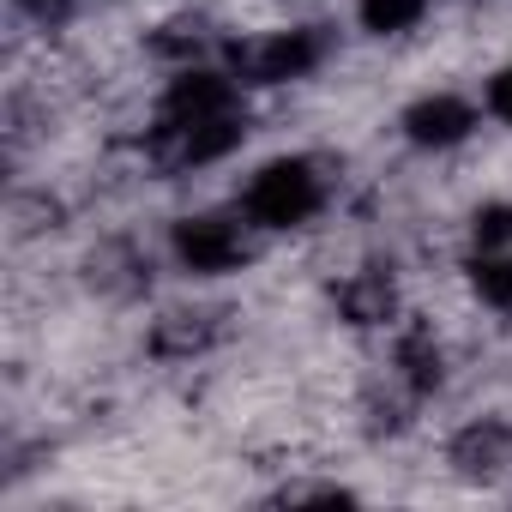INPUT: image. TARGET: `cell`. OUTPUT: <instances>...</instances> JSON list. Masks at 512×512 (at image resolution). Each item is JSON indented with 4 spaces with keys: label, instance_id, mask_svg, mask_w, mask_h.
I'll use <instances>...</instances> for the list:
<instances>
[{
    "label": "cell",
    "instance_id": "1",
    "mask_svg": "<svg viewBox=\"0 0 512 512\" xmlns=\"http://www.w3.org/2000/svg\"><path fill=\"white\" fill-rule=\"evenodd\" d=\"M320 211V181L308 163H266L247 187V217L260 229H296Z\"/></svg>",
    "mask_w": 512,
    "mask_h": 512
},
{
    "label": "cell",
    "instance_id": "2",
    "mask_svg": "<svg viewBox=\"0 0 512 512\" xmlns=\"http://www.w3.org/2000/svg\"><path fill=\"white\" fill-rule=\"evenodd\" d=\"M320 55H326L320 31H278V37H260V43H235L229 73L247 79V85H290V79L314 73Z\"/></svg>",
    "mask_w": 512,
    "mask_h": 512
},
{
    "label": "cell",
    "instance_id": "3",
    "mask_svg": "<svg viewBox=\"0 0 512 512\" xmlns=\"http://www.w3.org/2000/svg\"><path fill=\"white\" fill-rule=\"evenodd\" d=\"M241 145V115H217V121H193V127H157L151 157L157 169H199L217 163Z\"/></svg>",
    "mask_w": 512,
    "mask_h": 512
},
{
    "label": "cell",
    "instance_id": "4",
    "mask_svg": "<svg viewBox=\"0 0 512 512\" xmlns=\"http://www.w3.org/2000/svg\"><path fill=\"white\" fill-rule=\"evenodd\" d=\"M175 253L187 272H229L247 260V241L229 217H181L175 223Z\"/></svg>",
    "mask_w": 512,
    "mask_h": 512
},
{
    "label": "cell",
    "instance_id": "5",
    "mask_svg": "<svg viewBox=\"0 0 512 512\" xmlns=\"http://www.w3.org/2000/svg\"><path fill=\"white\" fill-rule=\"evenodd\" d=\"M217 115H235V85L223 73H181L163 97L157 127H193V121H217Z\"/></svg>",
    "mask_w": 512,
    "mask_h": 512
},
{
    "label": "cell",
    "instance_id": "6",
    "mask_svg": "<svg viewBox=\"0 0 512 512\" xmlns=\"http://www.w3.org/2000/svg\"><path fill=\"white\" fill-rule=\"evenodd\" d=\"M470 127H476V115H470V103H458V97H422V103L404 115V133H410L416 145H458Z\"/></svg>",
    "mask_w": 512,
    "mask_h": 512
},
{
    "label": "cell",
    "instance_id": "7",
    "mask_svg": "<svg viewBox=\"0 0 512 512\" xmlns=\"http://www.w3.org/2000/svg\"><path fill=\"white\" fill-rule=\"evenodd\" d=\"M452 464L470 470V476H494V470H506V464H512V428H500V422H476V428H464L458 446H452Z\"/></svg>",
    "mask_w": 512,
    "mask_h": 512
},
{
    "label": "cell",
    "instance_id": "8",
    "mask_svg": "<svg viewBox=\"0 0 512 512\" xmlns=\"http://www.w3.org/2000/svg\"><path fill=\"white\" fill-rule=\"evenodd\" d=\"M338 302H344V314H350L356 326H380V320H392V308H398L386 272H362V278H350V284L338 290Z\"/></svg>",
    "mask_w": 512,
    "mask_h": 512
},
{
    "label": "cell",
    "instance_id": "9",
    "mask_svg": "<svg viewBox=\"0 0 512 512\" xmlns=\"http://www.w3.org/2000/svg\"><path fill=\"white\" fill-rule=\"evenodd\" d=\"M205 338H211L205 314H169V320H157V332H151V344H157L163 356H193V350H205Z\"/></svg>",
    "mask_w": 512,
    "mask_h": 512
},
{
    "label": "cell",
    "instance_id": "10",
    "mask_svg": "<svg viewBox=\"0 0 512 512\" xmlns=\"http://www.w3.org/2000/svg\"><path fill=\"white\" fill-rule=\"evenodd\" d=\"M398 368H404V380H410L416 392H434V386H440V350H434V338H428V332H410V338L398 344Z\"/></svg>",
    "mask_w": 512,
    "mask_h": 512
},
{
    "label": "cell",
    "instance_id": "11",
    "mask_svg": "<svg viewBox=\"0 0 512 512\" xmlns=\"http://www.w3.org/2000/svg\"><path fill=\"white\" fill-rule=\"evenodd\" d=\"M422 19V0H362V25L392 37V31H410Z\"/></svg>",
    "mask_w": 512,
    "mask_h": 512
},
{
    "label": "cell",
    "instance_id": "12",
    "mask_svg": "<svg viewBox=\"0 0 512 512\" xmlns=\"http://www.w3.org/2000/svg\"><path fill=\"white\" fill-rule=\"evenodd\" d=\"M476 290H482V302L512 308V253H482V266H476Z\"/></svg>",
    "mask_w": 512,
    "mask_h": 512
},
{
    "label": "cell",
    "instance_id": "13",
    "mask_svg": "<svg viewBox=\"0 0 512 512\" xmlns=\"http://www.w3.org/2000/svg\"><path fill=\"white\" fill-rule=\"evenodd\" d=\"M512 241V211L506 205H488L482 217H476V247L488 253V247H506Z\"/></svg>",
    "mask_w": 512,
    "mask_h": 512
},
{
    "label": "cell",
    "instance_id": "14",
    "mask_svg": "<svg viewBox=\"0 0 512 512\" xmlns=\"http://www.w3.org/2000/svg\"><path fill=\"white\" fill-rule=\"evenodd\" d=\"M488 109H494V115H500V121H512V67H506V73H494V79H488Z\"/></svg>",
    "mask_w": 512,
    "mask_h": 512
}]
</instances>
